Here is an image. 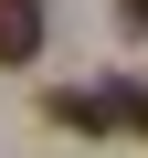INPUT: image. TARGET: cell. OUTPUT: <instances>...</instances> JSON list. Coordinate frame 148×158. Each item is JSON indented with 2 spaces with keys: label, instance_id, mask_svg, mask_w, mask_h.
<instances>
[{
  "label": "cell",
  "instance_id": "1",
  "mask_svg": "<svg viewBox=\"0 0 148 158\" xmlns=\"http://www.w3.org/2000/svg\"><path fill=\"white\" fill-rule=\"evenodd\" d=\"M42 53V0H0V63H32Z\"/></svg>",
  "mask_w": 148,
  "mask_h": 158
},
{
  "label": "cell",
  "instance_id": "2",
  "mask_svg": "<svg viewBox=\"0 0 148 158\" xmlns=\"http://www.w3.org/2000/svg\"><path fill=\"white\" fill-rule=\"evenodd\" d=\"M53 127H74V137H106V127H116V95H53Z\"/></svg>",
  "mask_w": 148,
  "mask_h": 158
},
{
  "label": "cell",
  "instance_id": "3",
  "mask_svg": "<svg viewBox=\"0 0 148 158\" xmlns=\"http://www.w3.org/2000/svg\"><path fill=\"white\" fill-rule=\"evenodd\" d=\"M106 95H116V127H137V137H148V85H106Z\"/></svg>",
  "mask_w": 148,
  "mask_h": 158
},
{
  "label": "cell",
  "instance_id": "4",
  "mask_svg": "<svg viewBox=\"0 0 148 158\" xmlns=\"http://www.w3.org/2000/svg\"><path fill=\"white\" fill-rule=\"evenodd\" d=\"M116 21H127V32H148V0H116Z\"/></svg>",
  "mask_w": 148,
  "mask_h": 158
}]
</instances>
